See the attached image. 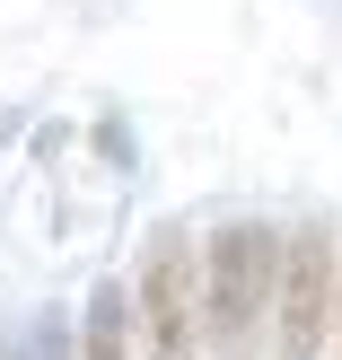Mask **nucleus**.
<instances>
[{
	"label": "nucleus",
	"instance_id": "6",
	"mask_svg": "<svg viewBox=\"0 0 342 360\" xmlns=\"http://www.w3.org/2000/svg\"><path fill=\"white\" fill-rule=\"evenodd\" d=\"M0 360H9V334H0Z\"/></svg>",
	"mask_w": 342,
	"mask_h": 360
},
{
	"label": "nucleus",
	"instance_id": "1",
	"mask_svg": "<svg viewBox=\"0 0 342 360\" xmlns=\"http://www.w3.org/2000/svg\"><path fill=\"white\" fill-rule=\"evenodd\" d=\"M272 264H281V238L272 220H220L202 246V334H211V360H255L263 352V316H272Z\"/></svg>",
	"mask_w": 342,
	"mask_h": 360
},
{
	"label": "nucleus",
	"instance_id": "3",
	"mask_svg": "<svg viewBox=\"0 0 342 360\" xmlns=\"http://www.w3.org/2000/svg\"><path fill=\"white\" fill-rule=\"evenodd\" d=\"M202 246L185 238V229H158L150 255H140V281H132V316H140V343L150 360H193L202 352Z\"/></svg>",
	"mask_w": 342,
	"mask_h": 360
},
{
	"label": "nucleus",
	"instance_id": "4",
	"mask_svg": "<svg viewBox=\"0 0 342 360\" xmlns=\"http://www.w3.org/2000/svg\"><path fill=\"white\" fill-rule=\"evenodd\" d=\"M79 360H132V290H123V281H97V290H88Z\"/></svg>",
	"mask_w": 342,
	"mask_h": 360
},
{
	"label": "nucleus",
	"instance_id": "2",
	"mask_svg": "<svg viewBox=\"0 0 342 360\" xmlns=\"http://www.w3.org/2000/svg\"><path fill=\"white\" fill-rule=\"evenodd\" d=\"M334 281H342V255H334V229L325 220H298L281 238V264H272V360H316L325 352V326H334Z\"/></svg>",
	"mask_w": 342,
	"mask_h": 360
},
{
	"label": "nucleus",
	"instance_id": "7",
	"mask_svg": "<svg viewBox=\"0 0 342 360\" xmlns=\"http://www.w3.org/2000/svg\"><path fill=\"white\" fill-rule=\"evenodd\" d=\"M334 290H342V281H334Z\"/></svg>",
	"mask_w": 342,
	"mask_h": 360
},
{
	"label": "nucleus",
	"instance_id": "5",
	"mask_svg": "<svg viewBox=\"0 0 342 360\" xmlns=\"http://www.w3.org/2000/svg\"><path fill=\"white\" fill-rule=\"evenodd\" d=\"M27 360H79V334H70L62 316L44 308V316H35V326H27Z\"/></svg>",
	"mask_w": 342,
	"mask_h": 360
}]
</instances>
